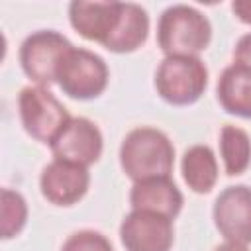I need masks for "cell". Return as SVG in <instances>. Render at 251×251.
Segmentation results:
<instances>
[{"mask_svg": "<svg viewBox=\"0 0 251 251\" xmlns=\"http://www.w3.org/2000/svg\"><path fill=\"white\" fill-rule=\"evenodd\" d=\"M231 12L235 18L247 25H251V0H237L231 4Z\"/></svg>", "mask_w": 251, "mask_h": 251, "instance_id": "ffe728a7", "label": "cell"}, {"mask_svg": "<svg viewBox=\"0 0 251 251\" xmlns=\"http://www.w3.org/2000/svg\"><path fill=\"white\" fill-rule=\"evenodd\" d=\"M120 241L126 251H171L173 220L147 210H131L120 224Z\"/></svg>", "mask_w": 251, "mask_h": 251, "instance_id": "52a82bcc", "label": "cell"}, {"mask_svg": "<svg viewBox=\"0 0 251 251\" xmlns=\"http://www.w3.org/2000/svg\"><path fill=\"white\" fill-rule=\"evenodd\" d=\"M2 220H0V233L2 239L16 237L27 222V202L25 198L12 188H2Z\"/></svg>", "mask_w": 251, "mask_h": 251, "instance_id": "e0dca14e", "label": "cell"}, {"mask_svg": "<svg viewBox=\"0 0 251 251\" xmlns=\"http://www.w3.org/2000/svg\"><path fill=\"white\" fill-rule=\"evenodd\" d=\"M233 61L251 67V31L241 35L233 47Z\"/></svg>", "mask_w": 251, "mask_h": 251, "instance_id": "d6986e66", "label": "cell"}, {"mask_svg": "<svg viewBox=\"0 0 251 251\" xmlns=\"http://www.w3.org/2000/svg\"><path fill=\"white\" fill-rule=\"evenodd\" d=\"M214 224L226 241L251 243V188L235 184L224 188L212 208Z\"/></svg>", "mask_w": 251, "mask_h": 251, "instance_id": "9c48e42d", "label": "cell"}, {"mask_svg": "<svg viewBox=\"0 0 251 251\" xmlns=\"http://www.w3.org/2000/svg\"><path fill=\"white\" fill-rule=\"evenodd\" d=\"M182 192L171 176L147 178L133 182L129 190L131 210H147L175 220L182 210Z\"/></svg>", "mask_w": 251, "mask_h": 251, "instance_id": "7c38bea8", "label": "cell"}, {"mask_svg": "<svg viewBox=\"0 0 251 251\" xmlns=\"http://www.w3.org/2000/svg\"><path fill=\"white\" fill-rule=\"evenodd\" d=\"M110 71L106 61L94 51L82 47H71L59 69L57 84L59 88L75 100H92L98 98L108 86Z\"/></svg>", "mask_w": 251, "mask_h": 251, "instance_id": "277c9868", "label": "cell"}, {"mask_svg": "<svg viewBox=\"0 0 251 251\" xmlns=\"http://www.w3.org/2000/svg\"><path fill=\"white\" fill-rule=\"evenodd\" d=\"M220 155L229 176L245 173L251 165V139L247 131L237 126H224L220 131Z\"/></svg>", "mask_w": 251, "mask_h": 251, "instance_id": "2e32d148", "label": "cell"}, {"mask_svg": "<svg viewBox=\"0 0 251 251\" xmlns=\"http://www.w3.org/2000/svg\"><path fill=\"white\" fill-rule=\"evenodd\" d=\"M20 120L27 135L41 143H51L71 120L67 108L45 86H24L18 96Z\"/></svg>", "mask_w": 251, "mask_h": 251, "instance_id": "5b68a950", "label": "cell"}, {"mask_svg": "<svg viewBox=\"0 0 251 251\" xmlns=\"http://www.w3.org/2000/svg\"><path fill=\"white\" fill-rule=\"evenodd\" d=\"M214 251H249L247 245H241V243H231V241H224L222 245H218Z\"/></svg>", "mask_w": 251, "mask_h": 251, "instance_id": "44dd1931", "label": "cell"}, {"mask_svg": "<svg viewBox=\"0 0 251 251\" xmlns=\"http://www.w3.org/2000/svg\"><path fill=\"white\" fill-rule=\"evenodd\" d=\"M55 159L90 167L96 163L104 149V139L94 122L88 118H73L49 143Z\"/></svg>", "mask_w": 251, "mask_h": 251, "instance_id": "ba28073f", "label": "cell"}, {"mask_svg": "<svg viewBox=\"0 0 251 251\" xmlns=\"http://www.w3.org/2000/svg\"><path fill=\"white\" fill-rule=\"evenodd\" d=\"M147 35H149V16L145 8L133 2H124L122 18L104 47L112 53H131L137 51L147 41Z\"/></svg>", "mask_w": 251, "mask_h": 251, "instance_id": "5bb4252c", "label": "cell"}, {"mask_svg": "<svg viewBox=\"0 0 251 251\" xmlns=\"http://www.w3.org/2000/svg\"><path fill=\"white\" fill-rule=\"evenodd\" d=\"M208 86V69L200 57H165L155 71L157 94L173 106L194 104Z\"/></svg>", "mask_w": 251, "mask_h": 251, "instance_id": "3957f363", "label": "cell"}, {"mask_svg": "<svg viewBox=\"0 0 251 251\" xmlns=\"http://www.w3.org/2000/svg\"><path fill=\"white\" fill-rule=\"evenodd\" d=\"M90 186L88 167L53 159L43 167L39 176V190L43 198L55 206H73L86 194Z\"/></svg>", "mask_w": 251, "mask_h": 251, "instance_id": "30bf717a", "label": "cell"}, {"mask_svg": "<svg viewBox=\"0 0 251 251\" xmlns=\"http://www.w3.org/2000/svg\"><path fill=\"white\" fill-rule=\"evenodd\" d=\"M210 39L212 25L208 18L188 4H173L159 18L157 45L165 57H198L210 45Z\"/></svg>", "mask_w": 251, "mask_h": 251, "instance_id": "7a4b0ae2", "label": "cell"}, {"mask_svg": "<svg viewBox=\"0 0 251 251\" xmlns=\"http://www.w3.org/2000/svg\"><path fill=\"white\" fill-rule=\"evenodd\" d=\"M73 43L55 29H39L27 35L20 47V65L37 86L57 82V69Z\"/></svg>", "mask_w": 251, "mask_h": 251, "instance_id": "8992f818", "label": "cell"}, {"mask_svg": "<svg viewBox=\"0 0 251 251\" xmlns=\"http://www.w3.org/2000/svg\"><path fill=\"white\" fill-rule=\"evenodd\" d=\"M180 173L186 186L196 194L210 192L218 182V161L208 145H192L184 151Z\"/></svg>", "mask_w": 251, "mask_h": 251, "instance_id": "9a60e30c", "label": "cell"}, {"mask_svg": "<svg viewBox=\"0 0 251 251\" xmlns=\"http://www.w3.org/2000/svg\"><path fill=\"white\" fill-rule=\"evenodd\" d=\"M216 92L227 114L251 120V67L235 61L227 65L218 78Z\"/></svg>", "mask_w": 251, "mask_h": 251, "instance_id": "4fadbf2b", "label": "cell"}, {"mask_svg": "<svg viewBox=\"0 0 251 251\" xmlns=\"http://www.w3.org/2000/svg\"><path fill=\"white\" fill-rule=\"evenodd\" d=\"M61 251H114V249H112L110 239L102 235L100 231L80 229V231L71 233L65 239Z\"/></svg>", "mask_w": 251, "mask_h": 251, "instance_id": "ac0fdd59", "label": "cell"}, {"mask_svg": "<svg viewBox=\"0 0 251 251\" xmlns=\"http://www.w3.org/2000/svg\"><path fill=\"white\" fill-rule=\"evenodd\" d=\"M175 147L167 133L157 127L141 126L131 129L120 145V167L133 182L171 176Z\"/></svg>", "mask_w": 251, "mask_h": 251, "instance_id": "6da1fadb", "label": "cell"}, {"mask_svg": "<svg viewBox=\"0 0 251 251\" xmlns=\"http://www.w3.org/2000/svg\"><path fill=\"white\" fill-rule=\"evenodd\" d=\"M122 6L124 2L75 0L69 4V22L73 29L84 39L106 45L122 18Z\"/></svg>", "mask_w": 251, "mask_h": 251, "instance_id": "8fae6325", "label": "cell"}]
</instances>
